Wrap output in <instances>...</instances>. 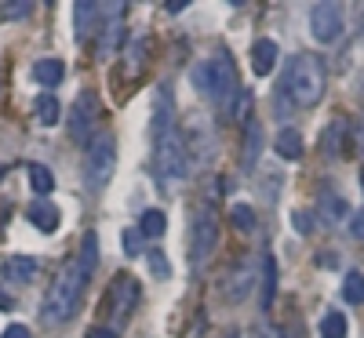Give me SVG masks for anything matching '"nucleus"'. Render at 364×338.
I'll return each instance as SVG.
<instances>
[{
  "mask_svg": "<svg viewBox=\"0 0 364 338\" xmlns=\"http://www.w3.org/2000/svg\"><path fill=\"white\" fill-rule=\"evenodd\" d=\"M29 186H33L37 197H48V193L55 190V175H51L44 164H33V168H29Z\"/></svg>",
  "mask_w": 364,
  "mask_h": 338,
  "instance_id": "nucleus-27",
  "label": "nucleus"
},
{
  "mask_svg": "<svg viewBox=\"0 0 364 338\" xmlns=\"http://www.w3.org/2000/svg\"><path fill=\"white\" fill-rule=\"evenodd\" d=\"M0 178H4V168H0Z\"/></svg>",
  "mask_w": 364,
  "mask_h": 338,
  "instance_id": "nucleus-43",
  "label": "nucleus"
},
{
  "mask_svg": "<svg viewBox=\"0 0 364 338\" xmlns=\"http://www.w3.org/2000/svg\"><path fill=\"white\" fill-rule=\"evenodd\" d=\"M63 77H66V66L58 62V58H37V62H33V80L44 91L58 87V84H63Z\"/></svg>",
  "mask_w": 364,
  "mask_h": 338,
  "instance_id": "nucleus-17",
  "label": "nucleus"
},
{
  "mask_svg": "<svg viewBox=\"0 0 364 338\" xmlns=\"http://www.w3.org/2000/svg\"><path fill=\"white\" fill-rule=\"evenodd\" d=\"M291 219H295V226H299V233H314V219H306V214H302V211H295V214H291Z\"/></svg>",
  "mask_w": 364,
  "mask_h": 338,
  "instance_id": "nucleus-38",
  "label": "nucleus"
},
{
  "mask_svg": "<svg viewBox=\"0 0 364 338\" xmlns=\"http://www.w3.org/2000/svg\"><path fill=\"white\" fill-rule=\"evenodd\" d=\"M230 222H233L240 233H252L259 219H255V211H252L248 204H233V207H230Z\"/></svg>",
  "mask_w": 364,
  "mask_h": 338,
  "instance_id": "nucleus-31",
  "label": "nucleus"
},
{
  "mask_svg": "<svg viewBox=\"0 0 364 338\" xmlns=\"http://www.w3.org/2000/svg\"><path fill=\"white\" fill-rule=\"evenodd\" d=\"M37 258H29V255H8L4 262H0V276H4L8 284H29V280H37Z\"/></svg>",
  "mask_w": 364,
  "mask_h": 338,
  "instance_id": "nucleus-13",
  "label": "nucleus"
},
{
  "mask_svg": "<svg viewBox=\"0 0 364 338\" xmlns=\"http://www.w3.org/2000/svg\"><path fill=\"white\" fill-rule=\"evenodd\" d=\"M84 284H87L84 269L77 266V258H70L63 269H58V276L51 280V288H48V295H44V302H41V320H44L48 327L70 324V317L77 313V305H80Z\"/></svg>",
  "mask_w": 364,
  "mask_h": 338,
  "instance_id": "nucleus-2",
  "label": "nucleus"
},
{
  "mask_svg": "<svg viewBox=\"0 0 364 338\" xmlns=\"http://www.w3.org/2000/svg\"><path fill=\"white\" fill-rule=\"evenodd\" d=\"M346 138H350V124H346V120H331V124L324 128V153H328V157L343 153Z\"/></svg>",
  "mask_w": 364,
  "mask_h": 338,
  "instance_id": "nucleus-24",
  "label": "nucleus"
},
{
  "mask_svg": "<svg viewBox=\"0 0 364 338\" xmlns=\"http://www.w3.org/2000/svg\"><path fill=\"white\" fill-rule=\"evenodd\" d=\"M154 160H157V171L164 178H186L190 175V146H186V135L178 128L164 131L157 142H154Z\"/></svg>",
  "mask_w": 364,
  "mask_h": 338,
  "instance_id": "nucleus-6",
  "label": "nucleus"
},
{
  "mask_svg": "<svg viewBox=\"0 0 364 338\" xmlns=\"http://www.w3.org/2000/svg\"><path fill=\"white\" fill-rule=\"evenodd\" d=\"M164 229H168L164 211H157V207L142 211V219H139V233H142V240H157V236H164Z\"/></svg>",
  "mask_w": 364,
  "mask_h": 338,
  "instance_id": "nucleus-22",
  "label": "nucleus"
},
{
  "mask_svg": "<svg viewBox=\"0 0 364 338\" xmlns=\"http://www.w3.org/2000/svg\"><path fill=\"white\" fill-rule=\"evenodd\" d=\"M33 15V4L29 0H8V4H0V18L4 22H22Z\"/></svg>",
  "mask_w": 364,
  "mask_h": 338,
  "instance_id": "nucleus-32",
  "label": "nucleus"
},
{
  "mask_svg": "<svg viewBox=\"0 0 364 338\" xmlns=\"http://www.w3.org/2000/svg\"><path fill=\"white\" fill-rule=\"evenodd\" d=\"M117 171V138L113 135H95V142L84 153V182L91 190H102Z\"/></svg>",
  "mask_w": 364,
  "mask_h": 338,
  "instance_id": "nucleus-7",
  "label": "nucleus"
},
{
  "mask_svg": "<svg viewBox=\"0 0 364 338\" xmlns=\"http://www.w3.org/2000/svg\"><path fill=\"white\" fill-rule=\"evenodd\" d=\"M350 233H353V240H364V207L353 214V222H350Z\"/></svg>",
  "mask_w": 364,
  "mask_h": 338,
  "instance_id": "nucleus-37",
  "label": "nucleus"
},
{
  "mask_svg": "<svg viewBox=\"0 0 364 338\" xmlns=\"http://www.w3.org/2000/svg\"><path fill=\"white\" fill-rule=\"evenodd\" d=\"M219 248V214L211 204H200L190 214V269H204Z\"/></svg>",
  "mask_w": 364,
  "mask_h": 338,
  "instance_id": "nucleus-5",
  "label": "nucleus"
},
{
  "mask_svg": "<svg viewBox=\"0 0 364 338\" xmlns=\"http://www.w3.org/2000/svg\"><path fill=\"white\" fill-rule=\"evenodd\" d=\"M190 80H193V87L200 91L204 99L219 102L223 109H230V102L237 99V91H240L233 58H230L226 51L215 55V58H204V62H197V66L190 70Z\"/></svg>",
  "mask_w": 364,
  "mask_h": 338,
  "instance_id": "nucleus-3",
  "label": "nucleus"
},
{
  "mask_svg": "<svg viewBox=\"0 0 364 338\" xmlns=\"http://www.w3.org/2000/svg\"><path fill=\"white\" fill-rule=\"evenodd\" d=\"M357 146H360V153H364V120H360V128H357V138H353Z\"/></svg>",
  "mask_w": 364,
  "mask_h": 338,
  "instance_id": "nucleus-41",
  "label": "nucleus"
},
{
  "mask_svg": "<svg viewBox=\"0 0 364 338\" xmlns=\"http://www.w3.org/2000/svg\"><path fill=\"white\" fill-rule=\"evenodd\" d=\"M77 258V266L84 269V276H87V280H91V273H95L99 269V236L95 233H84V240H80V251L73 255Z\"/></svg>",
  "mask_w": 364,
  "mask_h": 338,
  "instance_id": "nucleus-20",
  "label": "nucleus"
},
{
  "mask_svg": "<svg viewBox=\"0 0 364 338\" xmlns=\"http://www.w3.org/2000/svg\"><path fill=\"white\" fill-rule=\"evenodd\" d=\"M0 310H4V313H11V310H15V298H11L4 288H0Z\"/></svg>",
  "mask_w": 364,
  "mask_h": 338,
  "instance_id": "nucleus-39",
  "label": "nucleus"
},
{
  "mask_svg": "<svg viewBox=\"0 0 364 338\" xmlns=\"http://www.w3.org/2000/svg\"><path fill=\"white\" fill-rule=\"evenodd\" d=\"M99 120H102V102L95 91H80L70 106V138L77 146H91L95 142V131H99Z\"/></svg>",
  "mask_w": 364,
  "mask_h": 338,
  "instance_id": "nucleus-8",
  "label": "nucleus"
},
{
  "mask_svg": "<svg viewBox=\"0 0 364 338\" xmlns=\"http://www.w3.org/2000/svg\"><path fill=\"white\" fill-rule=\"evenodd\" d=\"M84 338H120L113 327H106V324H95V327H87V334Z\"/></svg>",
  "mask_w": 364,
  "mask_h": 338,
  "instance_id": "nucleus-35",
  "label": "nucleus"
},
{
  "mask_svg": "<svg viewBox=\"0 0 364 338\" xmlns=\"http://www.w3.org/2000/svg\"><path fill=\"white\" fill-rule=\"evenodd\" d=\"M277 58H281V51H277V44H273L269 37L255 40L252 44V73L255 77H269L273 66H277Z\"/></svg>",
  "mask_w": 364,
  "mask_h": 338,
  "instance_id": "nucleus-16",
  "label": "nucleus"
},
{
  "mask_svg": "<svg viewBox=\"0 0 364 338\" xmlns=\"http://www.w3.org/2000/svg\"><path fill=\"white\" fill-rule=\"evenodd\" d=\"M139 302H142V284L135 280L132 273H117L113 284H109V291H106V298H102V317L109 320L106 327L120 331V327L135 317Z\"/></svg>",
  "mask_w": 364,
  "mask_h": 338,
  "instance_id": "nucleus-4",
  "label": "nucleus"
},
{
  "mask_svg": "<svg viewBox=\"0 0 364 338\" xmlns=\"http://www.w3.org/2000/svg\"><path fill=\"white\" fill-rule=\"evenodd\" d=\"M120 244H124V251H128V255H139V251H142V233H135V229H124Z\"/></svg>",
  "mask_w": 364,
  "mask_h": 338,
  "instance_id": "nucleus-34",
  "label": "nucleus"
},
{
  "mask_svg": "<svg viewBox=\"0 0 364 338\" xmlns=\"http://www.w3.org/2000/svg\"><path fill=\"white\" fill-rule=\"evenodd\" d=\"M252 102H255V99H252V91H248V87H240V91H237V99H233L230 109H226L230 120H237V124H252V120H248V116H252Z\"/></svg>",
  "mask_w": 364,
  "mask_h": 338,
  "instance_id": "nucleus-26",
  "label": "nucleus"
},
{
  "mask_svg": "<svg viewBox=\"0 0 364 338\" xmlns=\"http://www.w3.org/2000/svg\"><path fill=\"white\" fill-rule=\"evenodd\" d=\"M273 149H277V157L281 160H299L302 157V135L295 128H284L277 135V142H273Z\"/></svg>",
  "mask_w": 364,
  "mask_h": 338,
  "instance_id": "nucleus-21",
  "label": "nucleus"
},
{
  "mask_svg": "<svg viewBox=\"0 0 364 338\" xmlns=\"http://www.w3.org/2000/svg\"><path fill=\"white\" fill-rule=\"evenodd\" d=\"M0 338H33V334H29V327H26V324H8Z\"/></svg>",
  "mask_w": 364,
  "mask_h": 338,
  "instance_id": "nucleus-36",
  "label": "nucleus"
},
{
  "mask_svg": "<svg viewBox=\"0 0 364 338\" xmlns=\"http://www.w3.org/2000/svg\"><path fill=\"white\" fill-rule=\"evenodd\" d=\"M273 295H277V262H273V255H266L262 258V310L273 305Z\"/></svg>",
  "mask_w": 364,
  "mask_h": 338,
  "instance_id": "nucleus-25",
  "label": "nucleus"
},
{
  "mask_svg": "<svg viewBox=\"0 0 364 338\" xmlns=\"http://www.w3.org/2000/svg\"><path fill=\"white\" fill-rule=\"evenodd\" d=\"M252 338H277V331H273V327H255Z\"/></svg>",
  "mask_w": 364,
  "mask_h": 338,
  "instance_id": "nucleus-40",
  "label": "nucleus"
},
{
  "mask_svg": "<svg viewBox=\"0 0 364 338\" xmlns=\"http://www.w3.org/2000/svg\"><path fill=\"white\" fill-rule=\"evenodd\" d=\"M124 4H113V22H102V40H99V58H106V55H113L117 51V44H120V37H124V22H120V18H124Z\"/></svg>",
  "mask_w": 364,
  "mask_h": 338,
  "instance_id": "nucleus-15",
  "label": "nucleus"
},
{
  "mask_svg": "<svg viewBox=\"0 0 364 338\" xmlns=\"http://www.w3.org/2000/svg\"><path fill=\"white\" fill-rule=\"evenodd\" d=\"M102 15H106V4H95V0H80L73 8V33L77 40H87L95 29L102 26Z\"/></svg>",
  "mask_w": 364,
  "mask_h": 338,
  "instance_id": "nucleus-12",
  "label": "nucleus"
},
{
  "mask_svg": "<svg viewBox=\"0 0 364 338\" xmlns=\"http://www.w3.org/2000/svg\"><path fill=\"white\" fill-rule=\"evenodd\" d=\"M346 331H350V324H346V317L343 313H324V320H321V338H346Z\"/></svg>",
  "mask_w": 364,
  "mask_h": 338,
  "instance_id": "nucleus-28",
  "label": "nucleus"
},
{
  "mask_svg": "<svg viewBox=\"0 0 364 338\" xmlns=\"http://www.w3.org/2000/svg\"><path fill=\"white\" fill-rule=\"evenodd\" d=\"M324 66L317 55H291L288 66L281 73V95L295 106V109H314L324 99Z\"/></svg>",
  "mask_w": 364,
  "mask_h": 338,
  "instance_id": "nucleus-1",
  "label": "nucleus"
},
{
  "mask_svg": "<svg viewBox=\"0 0 364 338\" xmlns=\"http://www.w3.org/2000/svg\"><path fill=\"white\" fill-rule=\"evenodd\" d=\"M343 26H346L343 4H336V0H321V4H314V11H310V33H314L317 44H336L343 37Z\"/></svg>",
  "mask_w": 364,
  "mask_h": 338,
  "instance_id": "nucleus-9",
  "label": "nucleus"
},
{
  "mask_svg": "<svg viewBox=\"0 0 364 338\" xmlns=\"http://www.w3.org/2000/svg\"><path fill=\"white\" fill-rule=\"evenodd\" d=\"M343 298H346L350 305H364V273H346Z\"/></svg>",
  "mask_w": 364,
  "mask_h": 338,
  "instance_id": "nucleus-29",
  "label": "nucleus"
},
{
  "mask_svg": "<svg viewBox=\"0 0 364 338\" xmlns=\"http://www.w3.org/2000/svg\"><path fill=\"white\" fill-rule=\"evenodd\" d=\"M146 262H149V269H154V276H157V280H164V276L171 273V266H168L164 251H149V255H146Z\"/></svg>",
  "mask_w": 364,
  "mask_h": 338,
  "instance_id": "nucleus-33",
  "label": "nucleus"
},
{
  "mask_svg": "<svg viewBox=\"0 0 364 338\" xmlns=\"http://www.w3.org/2000/svg\"><path fill=\"white\" fill-rule=\"evenodd\" d=\"M350 214V207H346V200L343 197H324L321 200V219L331 226V222H339V219H346Z\"/></svg>",
  "mask_w": 364,
  "mask_h": 338,
  "instance_id": "nucleus-30",
  "label": "nucleus"
},
{
  "mask_svg": "<svg viewBox=\"0 0 364 338\" xmlns=\"http://www.w3.org/2000/svg\"><path fill=\"white\" fill-rule=\"evenodd\" d=\"M360 190H364V171H360Z\"/></svg>",
  "mask_w": 364,
  "mask_h": 338,
  "instance_id": "nucleus-42",
  "label": "nucleus"
},
{
  "mask_svg": "<svg viewBox=\"0 0 364 338\" xmlns=\"http://www.w3.org/2000/svg\"><path fill=\"white\" fill-rule=\"evenodd\" d=\"M146 55H149V40L146 37H132L124 44V73L128 77H139L146 70Z\"/></svg>",
  "mask_w": 364,
  "mask_h": 338,
  "instance_id": "nucleus-18",
  "label": "nucleus"
},
{
  "mask_svg": "<svg viewBox=\"0 0 364 338\" xmlns=\"http://www.w3.org/2000/svg\"><path fill=\"white\" fill-rule=\"evenodd\" d=\"M252 288H255V269H252V262H240V266H233V269L223 273L219 298H226V302L237 305V302H245L252 295Z\"/></svg>",
  "mask_w": 364,
  "mask_h": 338,
  "instance_id": "nucleus-10",
  "label": "nucleus"
},
{
  "mask_svg": "<svg viewBox=\"0 0 364 338\" xmlns=\"http://www.w3.org/2000/svg\"><path fill=\"white\" fill-rule=\"evenodd\" d=\"M259 153H262V128L252 120L248 131H245V153H240V164H245V171H248V168H255Z\"/></svg>",
  "mask_w": 364,
  "mask_h": 338,
  "instance_id": "nucleus-23",
  "label": "nucleus"
},
{
  "mask_svg": "<svg viewBox=\"0 0 364 338\" xmlns=\"http://www.w3.org/2000/svg\"><path fill=\"white\" fill-rule=\"evenodd\" d=\"M171 109H175L171 84H161V87H157V95H154V124H149V135H154V142H157L164 131H171V128H175Z\"/></svg>",
  "mask_w": 364,
  "mask_h": 338,
  "instance_id": "nucleus-11",
  "label": "nucleus"
},
{
  "mask_svg": "<svg viewBox=\"0 0 364 338\" xmlns=\"http://www.w3.org/2000/svg\"><path fill=\"white\" fill-rule=\"evenodd\" d=\"M33 116H37V124H41V128H55L58 120H63V106H58V99L51 95V91L37 95V102H33Z\"/></svg>",
  "mask_w": 364,
  "mask_h": 338,
  "instance_id": "nucleus-19",
  "label": "nucleus"
},
{
  "mask_svg": "<svg viewBox=\"0 0 364 338\" xmlns=\"http://www.w3.org/2000/svg\"><path fill=\"white\" fill-rule=\"evenodd\" d=\"M26 219L33 222L41 233H55L58 222H63V211H58L51 200H33V204L26 207Z\"/></svg>",
  "mask_w": 364,
  "mask_h": 338,
  "instance_id": "nucleus-14",
  "label": "nucleus"
}]
</instances>
